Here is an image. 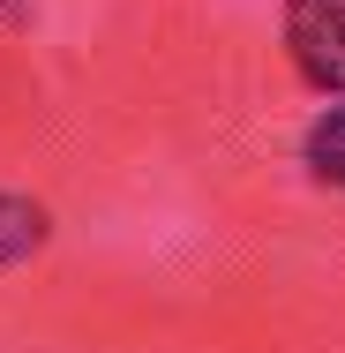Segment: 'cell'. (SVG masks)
Masks as SVG:
<instances>
[{
  "instance_id": "1",
  "label": "cell",
  "mask_w": 345,
  "mask_h": 353,
  "mask_svg": "<svg viewBox=\"0 0 345 353\" xmlns=\"http://www.w3.org/2000/svg\"><path fill=\"white\" fill-rule=\"evenodd\" d=\"M285 61L308 90L345 98V0H285Z\"/></svg>"
},
{
  "instance_id": "2",
  "label": "cell",
  "mask_w": 345,
  "mask_h": 353,
  "mask_svg": "<svg viewBox=\"0 0 345 353\" xmlns=\"http://www.w3.org/2000/svg\"><path fill=\"white\" fill-rule=\"evenodd\" d=\"M45 241H53V211H45L38 196L0 188V271H8V263H23V256H38Z\"/></svg>"
},
{
  "instance_id": "3",
  "label": "cell",
  "mask_w": 345,
  "mask_h": 353,
  "mask_svg": "<svg viewBox=\"0 0 345 353\" xmlns=\"http://www.w3.org/2000/svg\"><path fill=\"white\" fill-rule=\"evenodd\" d=\"M300 165H308L323 188H338V196H345V98H338V105H323V113L308 121V136H300Z\"/></svg>"
}]
</instances>
